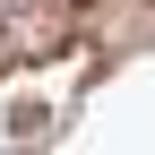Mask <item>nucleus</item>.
Returning <instances> with one entry per match:
<instances>
[{
	"mask_svg": "<svg viewBox=\"0 0 155 155\" xmlns=\"http://www.w3.org/2000/svg\"><path fill=\"white\" fill-rule=\"evenodd\" d=\"M0 26H9L17 61H61L78 35H86V9H78V0H17Z\"/></svg>",
	"mask_w": 155,
	"mask_h": 155,
	"instance_id": "obj_1",
	"label": "nucleus"
},
{
	"mask_svg": "<svg viewBox=\"0 0 155 155\" xmlns=\"http://www.w3.org/2000/svg\"><path fill=\"white\" fill-rule=\"evenodd\" d=\"M0 69H17V43H9V26H0Z\"/></svg>",
	"mask_w": 155,
	"mask_h": 155,
	"instance_id": "obj_2",
	"label": "nucleus"
},
{
	"mask_svg": "<svg viewBox=\"0 0 155 155\" xmlns=\"http://www.w3.org/2000/svg\"><path fill=\"white\" fill-rule=\"evenodd\" d=\"M78 9H95V0H78Z\"/></svg>",
	"mask_w": 155,
	"mask_h": 155,
	"instance_id": "obj_3",
	"label": "nucleus"
}]
</instances>
